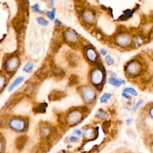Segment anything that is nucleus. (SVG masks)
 <instances>
[{"label": "nucleus", "instance_id": "nucleus-18", "mask_svg": "<svg viewBox=\"0 0 153 153\" xmlns=\"http://www.w3.org/2000/svg\"><path fill=\"white\" fill-rule=\"evenodd\" d=\"M23 80H24L23 76H19V77H18L16 79H15V80H14V81L11 83V84L10 85V86H9V87L8 89L9 91H10V92L12 91V90L14 89H15V87H16L18 85L21 84V83L23 81Z\"/></svg>", "mask_w": 153, "mask_h": 153}, {"label": "nucleus", "instance_id": "nucleus-7", "mask_svg": "<svg viewBox=\"0 0 153 153\" xmlns=\"http://www.w3.org/2000/svg\"><path fill=\"white\" fill-rule=\"evenodd\" d=\"M9 126L12 130L17 132H23L26 129V123L22 119L14 118L9 121Z\"/></svg>", "mask_w": 153, "mask_h": 153}, {"label": "nucleus", "instance_id": "nucleus-32", "mask_svg": "<svg viewBox=\"0 0 153 153\" xmlns=\"http://www.w3.org/2000/svg\"><path fill=\"white\" fill-rule=\"evenodd\" d=\"M6 83V79L5 78V76L3 75H0V91L3 89Z\"/></svg>", "mask_w": 153, "mask_h": 153}, {"label": "nucleus", "instance_id": "nucleus-21", "mask_svg": "<svg viewBox=\"0 0 153 153\" xmlns=\"http://www.w3.org/2000/svg\"><path fill=\"white\" fill-rule=\"evenodd\" d=\"M40 135L43 138H48L51 135V129L48 127H43L40 129Z\"/></svg>", "mask_w": 153, "mask_h": 153}, {"label": "nucleus", "instance_id": "nucleus-29", "mask_svg": "<svg viewBox=\"0 0 153 153\" xmlns=\"http://www.w3.org/2000/svg\"><path fill=\"white\" fill-rule=\"evenodd\" d=\"M56 9H53L52 11H48L47 12V16L48 18L51 20H53L55 18V15H56Z\"/></svg>", "mask_w": 153, "mask_h": 153}, {"label": "nucleus", "instance_id": "nucleus-44", "mask_svg": "<svg viewBox=\"0 0 153 153\" xmlns=\"http://www.w3.org/2000/svg\"><path fill=\"white\" fill-rule=\"evenodd\" d=\"M132 122V119H127L126 120V123L128 124V125H130Z\"/></svg>", "mask_w": 153, "mask_h": 153}, {"label": "nucleus", "instance_id": "nucleus-26", "mask_svg": "<svg viewBox=\"0 0 153 153\" xmlns=\"http://www.w3.org/2000/svg\"><path fill=\"white\" fill-rule=\"evenodd\" d=\"M110 127H111V121H110L105 120L102 123V127L103 131L104 132V133H105V134L108 133Z\"/></svg>", "mask_w": 153, "mask_h": 153}, {"label": "nucleus", "instance_id": "nucleus-23", "mask_svg": "<svg viewBox=\"0 0 153 153\" xmlns=\"http://www.w3.org/2000/svg\"><path fill=\"white\" fill-rule=\"evenodd\" d=\"M96 115L97 117L99 118V119H102V120H107L108 119V117L107 113L105 112V111H103L102 109H100L97 111Z\"/></svg>", "mask_w": 153, "mask_h": 153}, {"label": "nucleus", "instance_id": "nucleus-40", "mask_svg": "<svg viewBox=\"0 0 153 153\" xmlns=\"http://www.w3.org/2000/svg\"><path fill=\"white\" fill-rule=\"evenodd\" d=\"M100 53L102 56H105L107 54V50L104 49V48H102V49L100 50Z\"/></svg>", "mask_w": 153, "mask_h": 153}, {"label": "nucleus", "instance_id": "nucleus-41", "mask_svg": "<svg viewBox=\"0 0 153 153\" xmlns=\"http://www.w3.org/2000/svg\"><path fill=\"white\" fill-rule=\"evenodd\" d=\"M122 96L124 97V98H126V99H130V96L127 94V93H126V92H123L122 93Z\"/></svg>", "mask_w": 153, "mask_h": 153}, {"label": "nucleus", "instance_id": "nucleus-43", "mask_svg": "<svg viewBox=\"0 0 153 153\" xmlns=\"http://www.w3.org/2000/svg\"><path fill=\"white\" fill-rule=\"evenodd\" d=\"M3 149V144L1 141V140H0V152L2 151Z\"/></svg>", "mask_w": 153, "mask_h": 153}, {"label": "nucleus", "instance_id": "nucleus-38", "mask_svg": "<svg viewBox=\"0 0 153 153\" xmlns=\"http://www.w3.org/2000/svg\"><path fill=\"white\" fill-rule=\"evenodd\" d=\"M54 25L56 27H59V26H61L62 22L60 21L59 19H56L55 20V22H54Z\"/></svg>", "mask_w": 153, "mask_h": 153}, {"label": "nucleus", "instance_id": "nucleus-42", "mask_svg": "<svg viewBox=\"0 0 153 153\" xmlns=\"http://www.w3.org/2000/svg\"><path fill=\"white\" fill-rule=\"evenodd\" d=\"M149 115L153 119V107H151L149 109Z\"/></svg>", "mask_w": 153, "mask_h": 153}, {"label": "nucleus", "instance_id": "nucleus-24", "mask_svg": "<svg viewBox=\"0 0 153 153\" xmlns=\"http://www.w3.org/2000/svg\"><path fill=\"white\" fill-rule=\"evenodd\" d=\"M134 13V10H126V11H124L123 13V15H121L119 19L120 20H127L128 19H129L130 17L132 16V15H133V14Z\"/></svg>", "mask_w": 153, "mask_h": 153}, {"label": "nucleus", "instance_id": "nucleus-35", "mask_svg": "<svg viewBox=\"0 0 153 153\" xmlns=\"http://www.w3.org/2000/svg\"><path fill=\"white\" fill-rule=\"evenodd\" d=\"M143 102H144V101H143V100H142V99H140V100H139V101H138V102L136 104V105L134 107L133 110H134V112H136V110L138 109V108L140 107L141 105H142Z\"/></svg>", "mask_w": 153, "mask_h": 153}, {"label": "nucleus", "instance_id": "nucleus-4", "mask_svg": "<svg viewBox=\"0 0 153 153\" xmlns=\"http://www.w3.org/2000/svg\"><path fill=\"white\" fill-rule=\"evenodd\" d=\"M80 93L82 98L86 103H90L94 101L96 97L95 90L90 86H83L80 88Z\"/></svg>", "mask_w": 153, "mask_h": 153}, {"label": "nucleus", "instance_id": "nucleus-2", "mask_svg": "<svg viewBox=\"0 0 153 153\" xmlns=\"http://www.w3.org/2000/svg\"><path fill=\"white\" fill-rule=\"evenodd\" d=\"M83 119V113L81 110H71L66 115V121L68 125L73 126L80 123Z\"/></svg>", "mask_w": 153, "mask_h": 153}, {"label": "nucleus", "instance_id": "nucleus-39", "mask_svg": "<svg viewBox=\"0 0 153 153\" xmlns=\"http://www.w3.org/2000/svg\"><path fill=\"white\" fill-rule=\"evenodd\" d=\"M74 133H75V134H76L79 136H81L82 135V132L79 129H75L74 130Z\"/></svg>", "mask_w": 153, "mask_h": 153}, {"label": "nucleus", "instance_id": "nucleus-37", "mask_svg": "<svg viewBox=\"0 0 153 153\" xmlns=\"http://www.w3.org/2000/svg\"><path fill=\"white\" fill-rule=\"evenodd\" d=\"M54 0H48L47 1V5H48L50 8H53L54 6Z\"/></svg>", "mask_w": 153, "mask_h": 153}, {"label": "nucleus", "instance_id": "nucleus-10", "mask_svg": "<svg viewBox=\"0 0 153 153\" xmlns=\"http://www.w3.org/2000/svg\"><path fill=\"white\" fill-rule=\"evenodd\" d=\"M25 16L17 15L12 21L13 26L17 32H21L25 28Z\"/></svg>", "mask_w": 153, "mask_h": 153}, {"label": "nucleus", "instance_id": "nucleus-33", "mask_svg": "<svg viewBox=\"0 0 153 153\" xmlns=\"http://www.w3.org/2000/svg\"><path fill=\"white\" fill-rule=\"evenodd\" d=\"M105 60L106 62V63L108 65H113L114 64V61L113 60V59L111 58V56H107L105 58Z\"/></svg>", "mask_w": 153, "mask_h": 153}, {"label": "nucleus", "instance_id": "nucleus-11", "mask_svg": "<svg viewBox=\"0 0 153 153\" xmlns=\"http://www.w3.org/2000/svg\"><path fill=\"white\" fill-rule=\"evenodd\" d=\"M64 38L68 43L75 44L79 40V36L73 30L68 29L64 32Z\"/></svg>", "mask_w": 153, "mask_h": 153}, {"label": "nucleus", "instance_id": "nucleus-25", "mask_svg": "<svg viewBox=\"0 0 153 153\" xmlns=\"http://www.w3.org/2000/svg\"><path fill=\"white\" fill-rule=\"evenodd\" d=\"M34 64L31 62H28L25 64V65L24 66V67L23 68V71L25 72H31L32 69L34 68Z\"/></svg>", "mask_w": 153, "mask_h": 153}, {"label": "nucleus", "instance_id": "nucleus-16", "mask_svg": "<svg viewBox=\"0 0 153 153\" xmlns=\"http://www.w3.org/2000/svg\"><path fill=\"white\" fill-rule=\"evenodd\" d=\"M27 141V137L25 135H21L19 136L16 140V148L20 150L23 148L25 145Z\"/></svg>", "mask_w": 153, "mask_h": 153}, {"label": "nucleus", "instance_id": "nucleus-9", "mask_svg": "<svg viewBox=\"0 0 153 153\" xmlns=\"http://www.w3.org/2000/svg\"><path fill=\"white\" fill-rule=\"evenodd\" d=\"M84 53L86 58L89 61L90 63L93 64L95 65L99 62L98 57L99 56L93 47H90L87 46V48H85L84 50Z\"/></svg>", "mask_w": 153, "mask_h": 153}, {"label": "nucleus", "instance_id": "nucleus-19", "mask_svg": "<svg viewBox=\"0 0 153 153\" xmlns=\"http://www.w3.org/2000/svg\"><path fill=\"white\" fill-rule=\"evenodd\" d=\"M79 83V76L76 75L72 74L70 76V77L69 79V83L68 85L70 87L75 86Z\"/></svg>", "mask_w": 153, "mask_h": 153}, {"label": "nucleus", "instance_id": "nucleus-17", "mask_svg": "<svg viewBox=\"0 0 153 153\" xmlns=\"http://www.w3.org/2000/svg\"><path fill=\"white\" fill-rule=\"evenodd\" d=\"M108 83L111 85L115 86V87H120L121 84H125V81L124 80H119L117 79L115 76H111L108 79Z\"/></svg>", "mask_w": 153, "mask_h": 153}, {"label": "nucleus", "instance_id": "nucleus-12", "mask_svg": "<svg viewBox=\"0 0 153 153\" xmlns=\"http://www.w3.org/2000/svg\"><path fill=\"white\" fill-rule=\"evenodd\" d=\"M98 128L94 129L93 128L87 126L84 130H83V138L85 140L91 141L96 138L98 136Z\"/></svg>", "mask_w": 153, "mask_h": 153}, {"label": "nucleus", "instance_id": "nucleus-28", "mask_svg": "<svg viewBox=\"0 0 153 153\" xmlns=\"http://www.w3.org/2000/svg\"><path fill=\"white\" fill-rule=\"evenodd\" d=\"M111 96H112V95H111V93H104L100 98V101L102 103H107L108 100L109 99Z\"/></svg>", "mask_w": 153, "mask_h": 153}, {"label": "nucleus", "instance_id": "nucleus-8", "mask_svg": "<svg viewBox=\"0 0 153 153\" xmlns=\"http://www.w3.org/2000/svg\"><path fill=\"white\" fill-rule=\"evenodd\" d=\"M20 65L19 58L15 56L10 57L5 62V69L9 72H15Z\"/></svg>", "mask_w": 153, "mask_h": 153}, {"label": "nucleus", "instance_id": "nucleus-6", "mask_svg": "<svg viewBox=\"0 0 153 153\" xmlns=\"http://www.w3.org/2000/svg\"><path fill=\"white\" fill-rule=\"evenodd\" d=\"M80 17L85 24L92 25L96 20V13L91 9L85 8L80 12Z\"/></svg>", "mask_w": 153, "mask_h": 153}, {"label": "nucleus", "instance_id": "nucleus-13", "mask_svg": "<svg viewBox=\"0 0 153 153\" xmlns=\"http://www.w3.org/2000/svg\"><path fill=\"white\" fill-rule=\"evenodd\" d=\"M50 72L52 75L56 78L61 79L63 78L65 76V72L62 70L61 68L56 65L53 62H50Z\"/></svg>", "mask_w": 153, "mask_h": 153}, {"label": "nucleus", "instance_id": "nucleus-31", "mask_svg": "<svg viewBox=\"0 0 153 153\" xmlns=\"http://www.w3.org/2000/svg\"><path fill=\"white\" fill-rule=\"evenodd\" d=\"M60 47V43L57 41H55L53 43H52V49L54 52H56L59 50V49Z\"/></svg>", "mask_w": 153, "mask_h": 153}, {"label": "nucleus", "instance_id": "nucleus-5", "mask_svg": "<svg viewBox=\"0 0 153 153\" xmlns=\"http://www.w3.org/2000/svg\"><path fill=\"white\" fill-rule=\"evenodd\" d=\"M115 43L123 48H127L132 44V38L130 34L126 32H119L114 38Z\"/></svg>", "mask_w": 153, "mask_h": 153}, {"label": "nucleus", "instance_id": "nucleus-34", "mask_svg": "<svg viewBox=\"0 0 153 153\" xmlns=\"http://www.w3.org/2000/svg\"><path fill=\"white\" fill-rule=\"evenodd\" d=\"M32 9L34 11H36V12L37 13H41V14H42V13H44V11L43 10H41L40 9V6L38 4H35L33 7H32Z\"/></svg>", "mask_w": 153, "mask_h": 153}, {"label": "nucleus", "instance_id": "nucleus-3", "mask_svg": "<svg viewBox=\"0 0 153 153\" xmlns=\"http://www.w3.org/2000/svg\"><path fill=\"white\" fill-rule=\"evenodd\" d=\"M103 71L102 69L100 68H96L94 69L90 72V79L92 84L97 88L100 90V87L102 88V82L104 79V74Z\"/></svg>", "mask_w": 153, "mask_h": 153}, {"label": "nucleus", "instance_id": "nucleus-36", "mask_svg": "<svg viewBox=\"0 0 153 153\" xmlns=\"http://www.w3.org/2000/svg\"><path fill=\"white\" fill-rule=\"evenodd\" d=\"M69 140L70 141V142H71L75 143V142H76L78 141L79 139H78L77 137L75 136H71L70 138H69Z\"/></svg>", "mask_w": 153, "mask_h": 153}, {"label": "nucleus", "instance_id": "nucleus-1", "mask_svg": "<svg viewBox=\"0 0 153 153\" xmlns=\"http://www.w3.org/2000/svg\"><path fill=\"white\" fill-rule=\"evenodd\" d=\"M126 72L131 76H136L140 75L143 71V67L141 62L134 60L128 62L125 67Z\"/></svg>", "mask_w": 153, "mask_h": 153}, {"label": "nucleus", "instance_id": "nucleus-20", "mask_svg": "<svg viewBox=\"0 0 153 153\" xmlns=\"http://www.w3.org/2000/svg\"><path fill=\"white\" fill-rule=\"evenodd\" d=\"M22 98V95L19 94L17 95H15L13 98H11V99L10 100H9V103H8V106L9 107H11L13 106L14 105H15L16 103H17L19 101H20V100H21Z\"/></svg>", "mask_w": 153, "mask_h": 153}, {"label": "nucleus", "instance_id": "nucleus-22", "mask_svg": "<svg viewBox=\"0 0 153 153\" xmlns=\"http://www.w3.org/2000/svg\"><path fill=\"white\" fill-rule=\"evenodd\" d=\"M47 105L46 103H40L39 105L35 107L33 111L37 113H43L46 111Z\"/></svg>", "mask_w": 153, "mask_h": 153}, {"label": "nucleus", "instance_id": "nucleus-14", "mask_svg": "<svg viewBox=\"0 0 153 153\" xmlns=\"http://www.w3.org/2000/svg\"><path fill=\"white\" fill-rule=\"evenodd\" d=\"M50 65L44 64L40 69V70L37 71V77L40 80H43L47 77V76L50 74Z\"/></svg>", "mask_w": 153, "mask_h": 153}, {"label": "nucleus", "instance_id": "nucleus-15", "mask_svg": "<svg viewBox=\"0 0 153 153\" xmlns=\"http://www.w3.org/2000/svg\"><path fill=\"white\" fill-rule=\"evenodd\" d=\"M65 96V94L64 92L59 91V90H54L50 93L48 96V99L50 101H56L60 100Z\"/></svg>", "mask_w": 153, "mask_h": 153}, {"label": "nucleus", "instance_id": "nucleus-27", "mask_svg": "<svg viewBox=\"0 0 153 153\" xmlns=\"http://www.w3.org/2000/svg\"><path fill=\"white\" fill-rule=\"evenodd\" d=\"M123 92H126L127 93H130L135 96H137L138 95V92L136 91V90L132 87H126L123 90Z\"/></svg>", "mask_w": 153, "mask_h": 153}, {"label": "nucleus", "instance_id": "nucleus-30", "mask_svg": "<svg viewBox=\"0 0 153 153\" xmlns=\"http://www.w3.org/2000/svg\"><path fill=\"white\" fill-rule=\"evenodd\" d=\"M37 22L41 26H47L48 25V21L42 17H40L37 19Z\"/></svg>", "mask_w": 153, "mask_h": 153}]
</instances>
